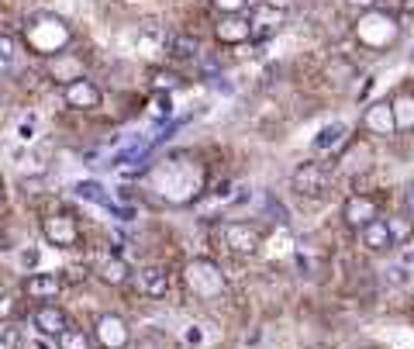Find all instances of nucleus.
Here are the masks:
<instances>
[{
	"label": "nucleus",
	"instance_id": "obj_11",
	"mask_svg": "<svg viewBox=\"0 0 414 349\" xmlns=\"http://www.w3.org/2000/svg\"><path fill=\"white\" fill-rule=\"evenodd\" d=\"M359 242L370 249V253H387V249H394V242H390V232H387V221H370L366 228H359Z\"/></svg>",
	"mask_w": 414,
	"mask_h": 349
},
{
	"label": "nucleus",
	"instance_id": "obj_18",
	"mask_svg": "<svg viewBox=\"0 0 414 349\" xmlns=\"http://www.w3.org/2000/svg\"><path fill=\"white\" fill-rule=\"evenodd\" d=\"M387 232H390V242L394 246H408L414 239V221L411 218H387Z\"/></svg>",
	"mask_w": 414,
	"mask_h": 349
},
{
	"label": "nucleus",
	"instance_id": "obj_3",
	"mask_svg": "<svg viewBox=\"0 0 414 349\" xmlns=\"http://www.w3.org/2000/svg\"><path fill=\"white\" fill-rule=\"evenodd\" d=\"M41 235H45L52 246H59V249L80 246V225H76V218H69V215H52V218H45L41 221Z\"/></svg>",
	"mask_w": 414,
	"mask_h": 349
},
{
	"label": "nucleus",
	"instance_id": "obj_30",
	"mask_svg": "<svg viewBox=\"0 0 414 349\" xmlns=\"http://www.w3.org/2000/svg\"><path fill=\"white\" fill-rule=\"evenodd\" d=\"M266 7H273V11H290L293 7V0H262Z\"/></svg>",
	"mask_w": 414,
	"mask_h": 349
},
{
	"label": "nucleus",
	"instance_id": "obj_29",
	"mask_svg": "<svg viewBox=\"0 0 414 349\" xmlns=\"http://www.w3.org/2000/svg\"><path fill=\"white\" fill-rule=\"evenodd\" d=\"M14 339H18V332H14V325H7V322H4V325H0V343H7V346H11Z\"/></svg>",
	"mask_w": 414,
	"mask_h": 349
},
{
	"label": "nucleus",
	"instance_id": "obj_33",
	"mask_svg": "<svg viewBox=\"0 0 414 349\" xmlns=\"http://www.w3.org/2000/svg\"><path fill=\"white\" fill-rule=\"evenodd\" d=\"M314 349H328V346H314Z\"/></svg>",
	"mask_w": 414,
	"mask_h": 349
},
{
	"label": "nucleus",
	"instance_id": "obj_24",
	"mask_svg": "<svg viewBox=\"0 0 414 349\" xmlns=\"http://www.w3.org/2000/svg\"><path fill=\"white\" fill-rule=\"evenodd\" d=\"M11 70H14V42L0 39V77H7Z\"/></svg>",
	"mask_w": 414,
	"mask_h": 349
},
{
	"label": "nucleus",
	"instance_id": "obj_19",
	"mask_svg": "<svg viewBox=\"0 0 414 349\" xmlns=\"http://www.w3.org/2000/svg\"><path fill=\"white\" fill-rule=\"evenodd\" d=\"M169 52H173L176 59H197V55H201V42H197L194 35H173V39H169Z\"/></svg>",
	"mask_w": 414,
	"mask_h": 349
},
{
	"label": "nucleus",
	"instance_id": "obj_10",
	"mask_svg": "<svg viewBox=\"0 0 414 349\" xmlns=\"http://www.w3.org/2000/svg\"><path fill=\"white\" fill-rule=\"evenodd\" d=\"M363 125L373 131V135H394L397 131V125H394V107L390 104H373V107H366V114H363Z\"/></svg>",
	"mask_w": 414,
	"mask_h": 349
},
{
	"label": "nucleus",
	"instance_id": "obj_1",
	"mask_svg": "<svg viewBox=\"0 0 414 349\" xmlns=\"http://www.w3.org/2000/svg\"><path fill=\"white\" fill-rule=\"evenodd\" d=\"M218 239H221V246L228 253L252 256L259 249V242H262V232L255 225H248V221H225V225H218Z\"/></svg>",
	"mask_w": 414,
	"mask_h": 349
},
{
	"label": "nucleus",
	"instance_id": "obj_26",
	"mask_svg": "<svg viewBox=\"0 0 414 349\" xmlns=\"http://www.w3.org/2000/svg\"><path fill=\"white\" fill-rule=\"evenodd\" d=\"M221 11H228V14H239L242 7H246V0H214Z\"/></svg>",
	"mask_w": 414,
	"mask_h": 349
},
{
	"label": "nucleus",
	"instance_id": "obj_34",
	"mask_svg": "<svg viewBox=\"0 0 414 349\" xmlns=\"http://www.w3.org/2000/svg\"><path fill=\"white\" fill-rule=\"evenodd\" d=\"M0 100H4V93H0Z\"/></svg>",
	"mask_w": 414,
	"mask_h": 349
},
{
	"label": "nucleus",
	"instance_id": "obj_7",
	"mask_svg": "<svg viewBox=\"0 0 414 349\" xmlns=\"http://www.w3.org/2000/svg\"><path fill=\"white\" fill-rule=\"evenodd\" d=\"M32 325L39 329L41 336H62L66 329H69V318H66V311L55 305H39L35 311H32Z\"/></svg>",
	"mask_w": 414,
	"mask_h": 349
},
{
	"label": "nucleus",
	"instance_id": "obj_15",
	"mask_svg": "<svg viewBox=\"0 0 414 349\" xmlns=\"http://www.w3.org/2000/svg\"><path fill=\"white\" fill-rule=\"evenodd\" d=\"M390 107H394V125H397V131H411L414 129V97L411 93H401Z\"/></svg>",
	"mask_w": 414,
	"mask_h": 349
},
{
	"label": "nucleus",
	"instance_id": "obj_31",
	"mask_svg": "<svg viewBox=\"0 0 414 349\" xmlns=\"http://www.w3.org/2000/svg\"><path fill=\"white\" fill-rule=\"evenodd\" d=\"M404 208H408V215H414V183L408 187V194H404Z\"/></svg>",
	"mask_w": 414,
	"mask_h": 349
},
{
	"label": "nucleus",
	"instance_id": "obj_9",
	"mask_svg": "<svg viewBox=\"0 0 414 349\" xmlns=\"http://www.w3.org/2000/svg\"><path fill=\"white\" fill-rule=\"evenodd\" d=\"M62 291V280L55 277V273H32L28 280H25V294L32 298V301H48V298H55Z\"/></svg>",
	"mask_w": 414,
	"mask_h": 349
},
{
	"label": "nucleus",
	"instance_id": "obj_27",
	"mask_svg": "<svg viewBox=\"0 0 414 349\" xmlns=\"http://www.w3.org/2000/svg\"><path fill=\"white\" fill-rule=\"evenodd\" d=\"M39 249H25V253H21V263H25V270H35V266H39Z\"/></svg>",
	"mask_w": 414,
	"mask_h": 349
},
{
	"label": "nucleus",
	"instance_id": "obj_22",
	"mask_svg": "<svg viewBox=\"0 0 414 349\" xmlns=\"http://www.w3.org/2000/svg\"><path fill=\"white\" fill-rule=\"evenodd\" d=\"M55 343H59V349H90V336L83 329H76V325H69Z\"/></svg>",
	"mask_w": 414,
	"mask_h": 349
},
{
	"label": "nucleus",
	"instance_id": "obj_13",
	"mask_svg": "<svg viewBox=\"0 0 414 349\" xmlns=\"http://www.w3.org/2000/svg\"><path fill=\"white\" fill-rule=\"evenodd\" d=\"M248 35H252V25H248L246 18H239V14H232V18H225V21L218 25V39L228 42V45L246 42Z\"/></svg>",
	"mask_w": 414,
	"mask_h": 349
},
{
	"label": "nucleus",
	"instance_id": "obj_32",
	"mask_svg": "<svg viewBox=\"0 0 414 349\" xmlns=\"http://www.w3.org/2000/svg\"><path fill=\"white\" fill-rule=\"evenodd\" d=\"M0 208H4V190H0Z\"/></svg>",
	"mask_w": 414,
	"mask_h": 349
},
{
	"label": "nucleus",
	"instance_id": "obj_6",
	"mask_svg": "<svg viewBox=\"0 0 414 349\" xmlns=\"http://www.w3.org/2000/svg\"><path fill=\"white\" fill-rule=\"evenodd\" d=\"M100 100H104L100 87H97L93 80H86V77L66 84V104L76 107V111H93V107H100Z\"/></svg>",
	"mask_w": 414,
	"mask_h": 349
},
{
	"label": "nucleus",
	"instance_id": "obj_5",
	"mask_svg": "<svg viewBox=\"0 0 414 349\" xmlns=\"http://www.w3.org/2000/svg\"><path fill=\"white\" fill-rule=\"evenodd\" d=\"M342 218L349 228H366L370 221L380 218V211H376V201L366 197V194H352L345 204H342Z\"/></svg>",
	"mask_w": 414,
	"mask_h": 349
},
{
	"label": "nucleus",
	"instance_id": "obj_21",
	"mask_svg": "<svg viewBox=\"0 0 414 349\" xmlns=\"http://www.w3.org/2000/svg\"><path fill=\"white\" fill-rule=\"evenodd\" d=\"M100 277H104V284H124L128 280V263L121 260V256H114V260H107L104 266H100Z\"/></svg>",
	"mask_w": 414,
	"mask_h": 349
},
{
	"label": "nucleus",
	"instance_id": "obj_14",
	"mask_svg": "<svg viewBox=\"0 0 414 349\" xmlns=\"http://www.w3.org/2000/svg\"><path fill=\"white\" fill-rule=\"evenodd\" d=\"M52 77H55V80H66V84L80 80V77H83L80 59H76V55H69V52H55V62H52Z\"/></svg>",
	"mask_w": 414,
	"mask_h": 349
},
{
	"label": "nucleus",
	"instance_id": "obj_28",
	"mask_svg": "<svg viewBox=\"0 0 414 349\" xmlns=\"http://www.w3.org/2000/svg\"><path fill=\"white\" fill-rule=\"evenodd\" d=\"M376 4H380V0H345V7H352V11H363V14H366V11H373Z\"/></svg>",
	"mask_w": 414,
	"mask_h": 349
},
{
	"label": "nucleus",
	"instance_id": "obj_25",
	"mask_svg": "<svg viewBox=\"0 0 414 349\" xmlns=\"http://www.w3.org/2000/svg\"><path fill=\"white\" fill-rule=\"evenodd\" d=\"M266 211L273 215V221H280V225H287L290 221V215H287V208L276 201V197H266Z\"/></svg>",
	"mask_w": 414,
	"mask_h": 349
},
{
	"label": "nucleus",
	"instance_id": "obj_12",
	"mask_svg": "<svg viewBox=\"0 0 414 349\" xmlns=\"http://www.w3.org/2000/svg\"><path fill=\"white\" fill-rule=\"evenodd\" d=\"M138 284H142V291H145L149 298H166V291H169V273H166L163 266H145V270H138Z\"/></svg>",
	"mask_w": 414,
	"mask_h": 349
},
{
	"label": "nucleus",
	"instance_id": "obj_2",
	"mask_svg": "<svg viewBox=\"0 0 414 349\" xmlns=\"http://www.w3.org/2000/svg\"><path fill=\"white\" fill-rule=\"evenodd\" d=\"M290 183H293V190L300 197H325L331 187L328 166H321V163H300L293 170V176H290Z\"/></svg>",
	"mask_w": 414,
	"mask_h": 349
},
{
	"label": "nucleus",
	"instance_id": "obj_17",
	"mask_svg": "<svg viewBox=\"0 0 414 349\" xmlns=\"http://www.w3.org/2000/svg\"><path fill=\"white\" fill-rule=\"evenodd\" d=\"M345 135H349V125H342V121H331V125H325V129L314 135V149H318V152H325V149H331V145H338Z\"/></svg>",
	"mask_w": 414,
	"mask_h": 349
},
{
	"label": "nucleus",
	"instance_id": "obj_8",
	"mask_svg": "<svg viewBox=\"0 0 414 349\" xmlns=\"http://www.w3.org/2000/svg\"><path fill=\"white\" fill-rule=\"evenodd\" d=\"M97 336H100V343L107 349H124L128 339H131V332L124 329V322L118 315H104V318L97 322Z\"/></svg>",
	"mask_w": 414,
	"mask_h": 349
},
{
	"label": "nucleus",
	"instance_id": "obj_20",
	"mask_svg": "<svg viewBox=\"0 0 414 349\" xmlns=\"http://www.w3.org/2000/svg\"><path fill=\"white\" fill-rule=\"evenodd\" d=\"M325 77L335 80V84H349L352 77H356V66L349 62V59H342V55H335L328 62V70H325Z\"/></svg>",
	"mask_w": 414,
	"mask_h": 349
},
{
	"label": "nucleus",
	"instance_id": "obj_23",
	"mask_svg": "<svg viewBox=\"0 0 414 349\" xmlns=\"http://www.w3.org/2000/svg\"><path fill=\"white\" fill-rule=\"evenodd\" d=\"M383 280H387L390 287H404V284L411 280V270H408V266H401V263H394V266H387V270H383Z\"/></svg>",
	"mask_w": 414,
	"mask_h": 349
},
{
	"label": "nucleus",
	"instance_id": "obj_16",
	"mask_svg": "<svg viewBox=\"0 0 414 349\" xmlns=\"http://www.w3.org/2000/svg\"><path fill=\"white\" fill-rule=\"evenodd\" d=\"M73 190H76V197H83V201H93V204H100V208H111V204H114V197H111V194H107L97 180H80Z\"/></svg>",
	"mask_w": 414,
	"mask_h": 349
},
{
	"label": "nucleus",
	"instance_id": "obj_4",
	"mask_svg": "<svg viewBox=\"0 0 414 349\" xmlns=\"http://www.w3.org/2000/svg\"><path fill=\"white\" fill-rule=\"evenodd\" d=\"M187 277H190V287H194L201 298H214V294H221V291H225V280H221L218 266H214V263H207V260L190 263Z\"/></svg>",
	"mask_w": 414,
	"mask_h": 349
}]
</instances>
